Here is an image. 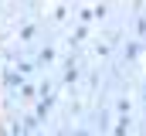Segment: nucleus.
Returning a JSON list of instances; mask_svg holds the SVG:
<instances>
[{"label":"nucleus","mask_w":146,"mask_h":136,"mask_svg":"<svg viewBox=\"0 0 146 136\" xmlns=\"http://www.w3.org/2000/svg\"><path fill=\"white\" fill-rule=\"evenodd\" d=\"M21 37H24V41H31V37H34V24H27V27L21 31Z\"/></svg>","instance_id":"obj_4"},{"label":"nucleus","mask_w":146,"mask_h":136,"mask_svg":"<svg viewBox=\"0 0 146 136\" xmlns=\"http://www.w3.org/2000/svg\"><path fill=\"white\" fill-rule=\"evenodd\" d=\"M17 95H21V99H34V95H37V89L31 85V82H21V89H17Z\"/></svg>","instance_id":"obj_2"},{"label":"nucleus","mask_w":146,"mask_h":136,"mask_svg":"<svg viewBox=\"0 0 146 136\" xmlns=\"http://www.w3.org/2000/svg\"><path fill=\"white\" fill-rule=\"evenodd\" d=\"M3 85L7 89H21V75L17 71H3Z\"/></svg>","instance_id":"obj_1"},{"label":"nucleus","mask_w":146,"mask_h":136,"mask_svg":"<svg viewBox=\"0 0 146 136\" xmlns=\"http://www.w3.org/2000/svg\"><path fill=\"white\" fill-rule=\"evenodd\" d=\"M75 136H88V129H78V133H75Z\"/></svg>","instance_id":"obj_5"},{"label":"nucleus","mask_w":146,"mask_h":136,"mask_svg":"<svg viewBox=\"0 0 146 136\" xmlns=\"http://www.w3.org/2000/svg\"><path fill=\"white\" fill-rule=\"evenodd\" d=\"M51 58H54V51H51V48H44V51H41V55H37V61H41V65H48V61H51Z\"/></svg>","instance_id":"obj_3"}]
</instances>
